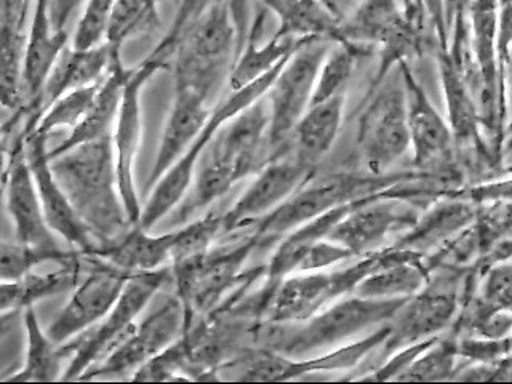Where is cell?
<instances>
[{
    "mask_svg": "<svg viewBox=\"0 0 512 384\" xmlns=\"http://www.w3.org/2000/svg\"><path fill=\"white\" fill-rule=\"evenodd\" d=\"M269 160V104L264 96L226 122L202 151L183 216L215 204L239 181L260 172Z\"/></svg>",
    "mask_w": 512,
    "mask_h": 384,
    "instance_id": "6da1fadb",
    "label": "cell"
},
{
    "mask_svg": "<svg viewBox=\"0 0 512 384\" xmlns=\"http://www.w3.org/2000/svg\"><path fill=\"white\" fill-rule=\"evenodd\" d=\"M50 164L96 247L119 239L135 226L120 196L112 136L50 157Z\"/></svg>",
    "mask_w": 512,
    "mask_h": 384,
    "instance_id": "7a4b0ae2",
    "label": "cell"
},
{
    "mask_svg": "<svg viewBox=\"0 0 512 384\" xmlns=\"http://www.w3.org/2000/svg\"><path fill=\"white\" fill-rule=\"evenodd\" d=\"M172 29L180 34L173 55L175 87L194 90L213 104L239 53L229 0H213L196 15L178 8Z\"/></svg>",
    "mask_w": 512,
    "mask_h": 384,
    "instance_id": "3957f363",
    "label": "cell"
},
{
    "mask_svg": "<svg viewBox=\"0 0 512 384\" xmlns=\"http://www.w3.org/2000/svg\"><path fill=\"white\" fill-rule=\"evenodd\" d=\"M404 301L376 300L352 293L298 324L260 322L255 328V341L293 359L317 356L389 324Z\"/></svg>",
    "mask_w": 512,
    "mask_h": 384,
    "instance_id": "277c9868",
    "label": "cell"
},
{
    "mask_svg": "<svg viewBox=\"0 0 512 384\" xmlns=\"http://www.w3.org/2000/svg\"><path fill=\"white\" fill-rule=\"evenodd\" d=\"M423 175L426 173L391 172L386 175H372L368 172H340L320 176L314 173L284 204L261 218L256 224L255 232L263 242L279 239L293 229L300 228L301 224L332 212L335 208L376 196L397 184L416 180Z\"/></svg>",
    "mask_w": 512,
    "mask_h": 384,
    "instance_id": "5b68a950",
    "label": "cell"
},
{
    "mask_svg": "<svg viewBox=\"0 0 512 384\" xmlns=\"http://www.w3.org/2000/svg\"><path fill=\"white\" fill-rule=\"evenodd\" d=\"M263 244L252 236L226 247H213L204 255L170 264L176 296L183 303L186 330L200 317L212 314L223 306L239 288L264 271L244 272L245 263Z\"/></svg>",
    "mask_w": 512,
    "mask_h": 384,
    "instance_id": "8992f818",
    "label": "cell"
},
{
    "mask_svg": "<svg viewBox=\"0 0 512 384\" xmlns=\"http://www.w3.org/2000/svg\"><path fill=\"white\" fill-rule=\"evenodd\" d=\"M399 255L394 247L373 255L357 258L349 266H336L324 271L295 272L285 277L272 293L263 322L298 324L316 316L330 304L352 295L357 285L375 269Z\"/></svg>",
    "mask_w": 512,
    "mask_h": 384,
    "instance_id": "52a82bcc",
    "label": "cell"
},
{
    "mask_svg": "<svg viewBox=\"0 0 512 384\" xmlns=\"http://www.w3.org/2000/svg\"><path fill=\"white\" fill-rule=\"evenodd\" d=\"M421 16L418 2L400 7L397 0H360L348 20L340 23L335 44L378 47L380 69L370 93L383 84L392 66L408 61L420 48Z\"/></svg>",
    "mask_w": 512,
    "mask_h": 384,
    "instance_id": "ba28073f",
    "label": "cell"
},
{
    "mask_svg": "<svg viewBox=\"0 0 512 384\" xmlns=\"http://www.w3.org/2000/svg\"><path fill=\"white\" fill-rule=\"evenodd\" d=\"M284 63L277 66L274 71L269 72L266 76L253 82V84L239 88V90H231V95L213 108L210 119L202 128V132L199 133L194 143L191 144V148L157 181L156 186L149 192L148 202L141 210L140 221L136 226L151 231L154 226L164 220L168 213L172 212L176 205L180 204L191 189L200 154L207 148V144L210 143L213 135L226 122L239 116L240 112H244L256 101H260L261 98L268 95L269 88H271L272 82L276 80L277 74H279Z\"/></svg>",
    "mask_w": 512,
    "mask_h": 384,
    "instance_id": "9c48e42d",
    "label": "cell"
},
{
    "mask_svg": "<svg viewBox=\"0 0 512 384\" xmlns=\"http://www.w3.org/2000/svg\"><path fill=\"white\" fill-rule=\"evenodd\" d=\"M176 45L170 37L165 36L160 44L144 58L143 63L130 69L124 96L120 103L119 116L112 133V144L116 154L117 178H119L120 196L124 200L128 216L133 224H138L141 216L140 196L136 188L135 165L140 152L141 135H143V108L141 96L149 80L160 69L167 68L175 55Z\"/></svg>",
    "mask_w": 512,
    "mask_h": 384,
    "instance_id": "30bf717a",
    "label": "cell"
},
{
    "mask_svg": "<svg viewBox=\"0 0 512 384\" xmlns=\"http://www.w3.org/2000/svg\"><path fill=\"white\" fill-rule=\"evenodd\" d=\"M168 280H173L172 269L162 268L133 274L108 316L95 325L92 332L69 341L72 356L64 370L63 381L80 380L87 370L106 359L125 340V336L132 332L136 319L148 308V304Z\"/></svg>",
    "mask_w": 512,
    "mask_h": 384,
    "instance_id": "8fae6325",
    "label": "cell"
},
{
    "mask_svg": "<svg viewBox=\"0 0 512 384\" xmlns=\"http://www.w3.org/2000/svg\"><path fill=\"white\" fill-rule=\"evenodd\" d=\"M357 148L368 173L386 175L408 151H412L408 128L407 93L404 79H384L370 93L360 114Z\"/></svg>",
    "mask_w": 512,
    "mask_h": 384,
    "instance_id": "7c38bea8",
    "label": "cell"
},
{
    "mask_svg": "<svg viewBox=\"0 0 512 384\" xmlns=\"http://www.w3.org/2000/svg\"><path fill=\"white\" fill-rule=\"evenodd\" d=\"M333 42L309 39L293 52L269 88V151L272 157L288 151L293 130L311 106L317 74Z\"/></svg>",
    "mask_w": 512,
    "mask_h": 384,
    "instance_id": "4fadbf2b",
    "label": "cell"
},
{
    "mask_svg": "<svg viewBox=\"0 0 512 384\" xmlns=\"http://www.w3.org/2000/svg\"><path fill=\"white\" fill-rule=\"evenodd\" d=\"M186 330V314L178 296H170L156 311L136 322L132 332L100 364L90 368L80 380H132L149 360L180 340Z\"/></svg>",
    "mask_w": 512,
    "mask_h": 384,
    "instance_id": "5bb4252c",
    "label": "cell"
},
{
    "mask_svg": "<svg viewBox=\"0 0 512 384\" xmlns=\"http://www.w3.org/2000/svg\"><path fill=\"white\" fill-rule=\"evenodd\" d=\"M394 188L352 205L333 226L328 239L348 248L356 258L384 250L394 232L412 228L420 216L413 205L392 192Z\"/></svg>",
    "mask_w": 512,
    "mask_h": 384,
    "instance_id": "9a60e30c",
    "label": "cell"
},
{
    "mask_svg": "<svg viewBox=\"0 0 512 384\" xmlns=\"http://www.w3.org/2000/svg\"><path fill=\"white\" fill-rule=\"evenodd\" d=\"M88 258L93 260L92 271L72 290L68 303L64 304V308L47 328L50 338L61 346L84 335L88 328L100 324L119 301L125 285L132 277L124 269L116 268L106 261L93 256Z\"/></svg>",
    "mask_w": 512,
    "mask_h": 384,
    "instance_id": "2e32d148",
    "label": "cell"
},
{
    "mask_svg": "<svg viewBox=\"0 0 512 384\" xmlns=\"http://www.w3.org/2000/svg\"><path fill=\"white\" fill-rule=\"evenodd\" d=\"M4 199L18 242L52 252L63 250L40 204L24 135L16 136L5 154Z\"/></svg>",
    "mask_w": 512,
    "mask_h": 384,
    "instance_id": "e0dca14e",
    "label": "cell"
},
{
    "mask_svg": "<svg viewBox=\"0 0 512 384\" xmlns=\"http://www.w3.org/2000/svg\"><path fill=\"white\" fill-rule=\"evenodd\" d=\"M314 173L316 167L304 164L290 151L272 157L256 173L255 180L245 189L244 194L228 212L223 213V234L256 223L274 212Z\"/></svg>",
    "mask_w": 512,
    "mask_h": 384,
    "instance_id": "ac0fdd59",
    "label": "cell"
},
{
    "mask_svg": "<svg viewBox=\"0 0 512 384\" xmlns=\"http://www.w3.org/2000/svg\"><path fill=\"white\" fill-rule=\"evenodd\" d=\"M400 74L407 93L408 128L412 141L415 167L424 173H445L453 162L455 138L452 128L440 116L420 82L416 80L408 61L400 63Z\"/></svg>",
    "mask_w": 512,
    "mask_h": 384,
    "instance_id": "d6986e66",
    "label": "cell"
},
{
    "mask_svg": "<svg viewBox=\"0 0 512 384\" xmlns=\"http://www.w3.org/2000/svg\"><path fill=\"white\" fill-rule=\"evenodd\" d=\"M69 31H58L50 16V0H36L24 50L23 124L36 127L42 114L40 96L61 53L68 48Z\"/></svg>",
    "mask_w": 512,
    "mask_h": 384,
    "instance_id": "ffe728a7",
    "label": "cell"
},
{
    "mask_svg": "<svg viewBox=\"0 0 512 384\" xmlns=\"http://www.w3.org/2000/svg\"><path fill=\"white\" fill-rule=\"evenodd\" d=\"M26 156L31 165L48 226L53 229L56 236L77 247L84 256L90 255L96 247L95 239L84 221L80 220L79 213L53 173L48 156L47 138L36 133L26 136Z\"/></svg>",
    "mask_w": 512,
    "mask_h": 384,
    "instance_id": "44dd1931",
    "label": "cell"
},
{
    "mask_svg": "<svg viewBox=\"0 0 512 384\" xmlns=\"http://www.w3.org/2000/svg\"><path fill=\"white\" fill-rule=\"evenodd\" d=\"M455 314V292L431 288L428 282L421 292L407 298L397 309L389 322V335L381 349L392 354L412 344L437 338L452 324Z\"/></svg>",
    "mask_w": 512,
    "mask_h": 384,
    "instance_id": "7402d4cb",
    "label": "cell"
},
{
    "mask_svg": "<svg viewBox=\"0 0 512 384\" xmlns=\"http://www.w3.org/2000/svg\"><path fill=\"white\" fill-rule=\"evenodd\" d=\"M212 111V104L204 96L189 88L175 87L172 108L168 112L156 160L146 183V191L151 192L157 181L191 148V144L210 119Z\"/></svg>",
    "mask_w": 512,
    "mask_h": 384,
    "instance_id": "603a6c76",
    "label": "cell"
},
{
    "mask_svg": "<svg viewBox=\"0 0 512 384\" xmlns=\"http://www.w3.org/2000/svg\"><path fill=\"white\" fill-rule=\"evenodd\" d=\"M176 231L151 234L148 229L133 226L124 236L101 244L88 256L124 269L128 274H141L167 268L172 264Z\"/></svg>",
    "mask_w": 512,
    "mask_h": 384,
    "instance_id": "cb8c5ba5",
    "label": "cell"
},
{
    "mask_svg": "<svg viewBox=\"0 0 512 384\" xmlns=\"http://www.w3.org/2000/svg\"><path fill=\"white\" fill-rule=\"evenodd\" d=\"M117 58H120V52H116L108 42L87 50L66 48L50 72L40 96L42 112L64 93L101 82Z\"/></svg>",
    "mask_w": 512,
    "mask_h": 384,
    "instance_id": "d4e9b609",
    "label": "cell"
},
{
    "mask_svg": "<svg viewBox=\"0 0 512 384\" xmlns=\"http://www.w3.org/2000/svg\"><path fill=\"white\" fill-rule=\"evenodd\" d=\"M130 69L132 68H125L122 58L114 61L108 76L101 82L100 92L96 96L92 111L88 112V116L68 133L63 143L58 144L56 148L48 149V156H61L80 144L92 143L106 136H112Z\"/></svg>",
    "mask_w": 512,
    "mask_h": 384,
    "instance_id": "484cf974",
    "label": "cell"
},
{
    "mask_svg": "<svg viewBox=\"0 0 512 384\" xmlns=\"http://www.w3.org/2000/svg\"><path fill=\"white\" fill-rule=\"evenodd\" d=\"M346 93L319 104H312L293 130L288 151L304 164L316 167L327 156L340 135L344 120Z\"/></svg>",
    "mask_w": 512,
    "mask_h": 384,
    "instance_id": "4316f807",
    "label": "cell"
},
{
    "mask_svg": "<svg viewBox=\"0 0 512 384\" xmlns=\"http://www.w3.org/2000/svg\"><path fill=\"white\" fill-rule=\"evenodd\" d=\"M439 71L447 101L448 125L452 128L455 143L460 146H480L482 117L479 104L464 72L448 50H440Z\"/></svg>",
    "mask_w": 512,
    "mask_h": 384,
    "instance_id": "83f0119b",
    "label": "cell"
},
{
    "mask_svg": "<svg viewBox=\"0 0 512 384\" xmlns=\"http://www.w3.org/2000/svg\"><path fill=\"white\" fill-rule=\"evenodd\" d=\"M263 29V15L256 18L255 24L248 32L244 47L237 55L231 76L229 87L231 90L247 87L256 80L274 71L277 66L284 63L288 56L296 52L301 45L309 39H296V37H280L277 34L268 42H260V32Z\"/></svg>",
    "mask_w": 512,
    "mask_h": 384,
    "instance_id": "f1b7e54d",
    "label": "cell"
},
{
    "mask_svg": "<svg viewBox=\"0 0 512 384\" xmlns=\"http://www.w3.org/2000/svg\"><path fill=\"white\" fill-rule=\"evenodd\" d=\"M23 327L26 333V356L20 370H16L10 376H5L4 381H56L63 380L64 357L71 359L72 349L69 344L55 343L50 338L47 330L40 325L37 317L36 306H28L23 311Z\"/></svg>",
    "mask_w": 512,
    "mask_h": 384,
    "instance_id": "f546056e",
    "label": "cell"
},
{
    "mask_svg": "<svg viewBox=\"0 0 512 384\" xmlns=\"http://www.w3.org/2000/svg\"><path fill=\"white\" fill-rule=\"evenodd\" d=\"M428 285V269L421 255L400 250L389 263L370 272L354 293L376 300H407Z\"/></svg>",
    "mask_w": 512,
    "mask_h": 384,
    "instance_id": "4dcf8cb0",
    "label": "cell"
},
{
    "mask_svg": "<svg viewBox=\"0 0 512 384\" xmlns=\"http://www.w3.org/2000/svg\"><path fill=\"white\" fill-rule=\"evenodd\" d=\"M82 260L64 264L53 272H29L18 280H2L0 285V311L21 312L28 306H36L37 301L50 296L74 290L80 282Z\"/></svg>",
    "mask_w": 512,
    "mask_h": 384,
    "instance_id": "1f68e13d",
    "label": "cell"
},
{
    "mask_svg": "<svg viewBox=\"0 0 512 384\" xmlns=\"http://www.w3.org/2000/svg\"><path fill=\"white\" fill-rule=\"evenodd\" d=\"M279 20L276 34L296 39H325L335 44L340 23L319 0H261Z\"/></svg>",
    "mask_w": 512,
    "mask_h": 384,
    "instance_id": "d6a6232c",
    "label": "cell"
},
{
    "mask_svg": "<svg viewBox=\"0 0 512 384\" xmlns=\"http://www.w3.org/2000/svg\"><path fill=\"white\" fill-rule=\"evenodd\" d=\"M472 210L464 204H440L432 208L418 220L412 228L404 232V236L397 240L394 248L407 250V252L421 255L423 250L431 248L440 240L445 239L456 229L471 221Z\"/></svg>",
    "mask_w": 512,
    "mask_h": 384,
    "instance_id": "836d02e7",
    "label": "cell"
},
{
    "mask_svg": "<svg viewBox=\"0 0 512 384\" xmlns=\"http://www.w3.org/2000/svg\"><path fill=\"white\" fill-rule=\"evenodd\" d=\"M368 50L370 47H362V45L344 44V42L333 44L317 74L311 106L335 96L344 95L349 80L356 71L357 63L362 56L367 55Z\"/></svg>",
    "mask_w": 512,
    "mask_h": 384,
    "instance_id": "e575fe53",
    "label": "cell"
},
{
    "mask_svg": "<svg viewBox=\"0 0 512 384\" xmlns=\"http://www.w3.org/2000/svg\"><path fill=\"white\" fill-rule=\"evenodd\" d=\"M101 82L64 93L58 100L53 101L40 114L31 135L36 133L48 138L60 130H69V132L74 130L88 116V112L92 111L96 96L100 92Z\"/></svg>",
    "mask_w": 512,
    "mask_h": 384,
    "instance_id": "d590c367",
    "label": "cell"
},
{
    "mask_svg": "<svg viewBox=\"0 0 512 384\" xmlns=\"http://www.w3.org/2000/svg\"><path fill=\"white\" fill-rule=\"evenodd\" d=\"M84 253L66 252V250H42L21 244L18 240L2 242L0 253V277L2 280H18L34 271L37 266L45 263H55L58 266L76 263L82 260Z\"/></svg>",
    "mask_w": 512,
    "mask_h": 384,
    "instance_id": "8d00e7d4",
    "label": "cell"
},
{
    "mask_svg": "<svg viewBox=\"0 0 512 384\" xmlns=\"http://www.w3.org/2000/svg\"><path fill=\"white\" fill-rule=\"evenodd\" d=\"M157 5L159 0H117L106 42L120 52L130 37L156 28L159 24Z\"/></svg>",
    "mask_w": 512,
    "mask_h": 384,
    "instance_id": "74e56055",
    "label": "cell"
},
{
    "mask_svg": "<svg viewBox=\"0 0 512 384\" xmlns=\"http://www.w3.org/2000/svg\"><path fill=\"white\" fill-rule=\"evenodd\" d=\"M458 354L456 343L440 341L434 343L421 352L412 364L405 368L404 373L397 376L396 381H444L455 372V362Z\"/></svg>",
    "mask_w": 512,
    "mask_h": 384,
    "instance_id": "f35d334b",
    "label": "cell"
},
{
    "mask_svg": "<svg viewBox=\"0 0 512 384\" xmlns=\"http://www.w3.org/2000/svg\"><path fill=\"white\" fill-rule=\"evenodd\" d=\"M223 234V215L208 213L199 220L191 221L183 228L176 229L172 264L204 255L213 248L216 239Z\"/></svg>",
    "mask_w": 512,
    "mask_h": 384,
    "instance_id": "ab89813d",
    "label": "cell"
},
{
    "mask_svg": "<svg viewBox=\"0 0 512 384\" xmlns=\"http://www.w3.org/2000/svg\"><path fill=\"white\" fill-rule=\"evenodd\" d=\"M116 4L117 0H87L77 20L72 47L87 50L104 44Z\"/></svg>",
    "mask_w": 512,
    "mask_h": 384,
    "instance_id": "60d3db41",
    "label": "cell"
},
{
    "mask_svg": "<svg viewBox=\"0 0 512 384\" xmlns=\"http://www.w3.org/2000/svg\"><path fill=\"white\" fill-rule=\"evenodd\" d=\"M351 260H357V258L349 252L348 248L325 237L309 248L296 272L324 271Z\"/></svg>",
    "mask_w": 512,
    "mask_h": 384,
    "instance_id": "b9f144b4",
    "label": "cell"
},
{
    "mask_svg": "<svg viewBox=\"0 0 512 384\" xmlns=\"http://www.w3.org/2000/svg\"><path fill=\"white\" fill-rule=\"evenodd\" d=\"M482 300L495 308L512 311V264H498L485 279Z\"/></svg>",
    "mask_w": 512,
    "mask_h": 384,
    "instance_id": "7bdbcfd3",
    "label": "cell"
},
{
    "mask_svg": "<svg viewBox=\"0 0 512 384\" xmlns=\"http://www.w3.org/2000/svg\"><path fill=\"white\" fill-rule=\"evenodd\" d=\"M36 0H0V31L26 34Z\"/></svg>",
    "mask_w": 512,
    "mask_h": 384,
    "instance_id": "ee69618b",
    "label": "cell"
},
{
    "mask_svg": "<svg viewBox=\"0 0 512 384\" xmlns=\"http://www.w3.org/2000/svg\"><path fill=\"white\" fill-rule=\"evenodd\" d=\"M87 0H50V16L58 31H68L72 18Z\"/></svg>",
    "mask_w": 512,
    "mask_h": 384,
    "instance_id": "f6af8a7d",
    "label": "cell"
},
{
    "mask_svg": "<svg viewBox=\"0 0 512 384\" xmlns=\"http://www.w3.org/2000/svg\"><path fill=\"white\" fill-rule=\"evenodd\" d=\"M472 0H442L444 4L445 26H447L448 36L455 28L456 24L468 21L469 7Z\"/></svg>",
    "mask_w": 512,
    "mask_h": 384,
    "instance_id": "bcb514c9",
    "label": "cell"
},
{
    "mask_svg": "<svg viewBox=\"0 0 512 384\" xmlns=\"http://www.w3.org/2000/svg\"><path fill=\"white\" fill-rule=\"evenodd\" d=\"M319 2L338 23L348 20L359 4V0H319Z\"/></svg>",
    "mask_w": 512,
    "mask_h": 384,
    "instance_id": "7dc6e473",
    "label": "cell"
},
{
    "mask_svg": "<svg viewBox=\"0 0 512 384\" xmlns=\"http://www.w3.org/2000/svg\"><path fill=\"white\" fill-rule=\"evenodd\" d=\"M501 77H503V88L506 84V92H508L509 106L512 111V47L509 50L508 58L504 61L503 69H501Z\"/></svg>",
    "mask_w": 512,
    "mask_h": 384,
    "instance_id": "c3c4849f",
    "label": "cell"
},
{
    "mask_svg": "<svg viewBox=\"0 0 512 384\" xmlns=\"http://www.w3.org/2000/svg\"><path fill=\"white\" fill-rule=\"evenodd\" d=\"M509 4H512V0H498V5H500V7H504V5Z\"/></svg>",
    "mask_w": 512,
    "mask_h": 384,
    "instance_id": "681fc988",
    "label": "cell"
},
{
    "mask_svg": "<svg viewBox=\"0 0 512 384\" xmlns=\"http://www.w3.org/2000/svg\"><path fill=\"white\" fill-rule=\"evenodd\" d=\"M408 5L412 4V0H407Z\"/></svg>",
    "mask_w": 512,
    "mask_h": 384,
    "instance_id": "f907efd6",
    "label": "cell"
},
{
    "mask_svg": "<svg viewBox=\"0 0 512 384\" xmlns=\"http://www.w3.org/2000/svg\"><path fill=\"white\" fill-rule=\"evenodd\" d=\"M159 2H162V0H159Z\"/></svg>",
    "mask_w": 512,
    "mask_h": 384,
    "instance_id": "816d5d0a",
    "label": "cell"
}]
</instances>
